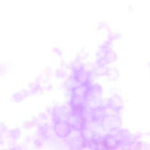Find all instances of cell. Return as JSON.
I'll return each instance as SVG.
<instances>
[{
	"instance_id": "obj_1",
	"label": "cell",
	"mask_w": 150,
	"mask_h": 150,
	"mask_svg": "<svg viewBox=\"0 0 150 150\" xmlns=\"http://www.w3.org/2000/svg\"><path fill=\"white\" fill-rule=\"evenodd\" d=\"M70 125L65 121H59L55 126V131L59 137H64L68 136L71 131Z\"/></svg>"
}]
</instances>
